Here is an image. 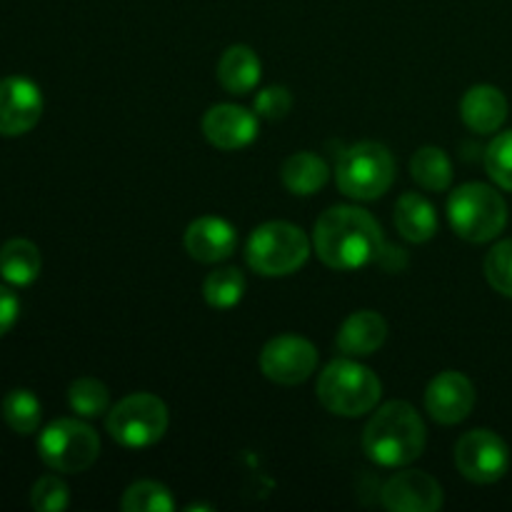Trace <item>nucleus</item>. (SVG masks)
I'll list each match as a JSON object with an SVG mask.
<instances>
[{"instance_id": "1", "label": "nucleus", "mask_w": 512, "mask_h": 512, "mask_svg": "<svg viewBox=\"0 0 512 512\" xmlns=\"http://www.w3.org/2000/svg\"><path fill=\"white\" fill-rule=\"evenodd\" d=\"M318 258L333 270H358L383 253V230L378 220L355 205H335L325 210L313 230Z\"/></svg>"}, {"instance_id": "2", "label": "nucleus", "mask_w": 512, "mask_h": 512, "mask_svg": "<svg viewBox=\"0 0 512 512\" xmlns=\"http://www.w3.org/2000/svg\"><path fill=\"white\" fill-rule=\"evenodd\" d=\"M428 430L418 410L405 400H393L378 408L363 430V450L383 468H403L425 450Z\"/></svg>"}, {"instance_id": "3", "label": "nucleus", "mask_w": 512, "mask_h": 512, "mask_svg": "<svg viewBox=\"0 0 512 512\" xmlns=\"http://www.w3.org/2000/svg\"><path fill=\"white\" fill-rule=\"evenodd\" d=\"M383 395V383L358 360H333L318 378V400L328 413L340 418H360L373 413Z\"/></svg>"}, {"instance_id": "4", "label": "nucleus", "mask_w": 512, "mask_h": 512, "mask_svg": "<svg viewBox=\"0 0 512 512\" xmlns=\"http://www.w3.org/2000/svg\"><path fill=\"white\" fill-rule=\"evenodd\" d=\"M313 240L303 233V228L285 220H273L253 230L245 245V260L250 268L265 278H283L298 273L310 258Z\"/></svg>"}, {"instance_id": "5", "label": "nucleus", "mask_w": 512, "mask_h": 512, "mask_svg": "<svg viewBox=\"0 0 512 512\" xmlns=\"http://www.w3.org/2000/svg\"><path fill=\"white\" fill-rule=\"evenodd\" d=\"M448 218L455 233L468 243H490L508 225V205L490 185L465 183L450 195Z\"/></svg>"}, {"instance_id": "6", "label": "nucleus", "mask_w": 512, "mask_h": 512, "mask_svg": "<svg viewBox=\"0 0 512 512\" xmlns=\"http://www.w3.org/2000/svg\"><path fill=\"white\" fill-rule=\"evenodd\" d=\"M395 180V160L383 143H355L335 165V183L340 193L353 200H378Z\"/></svg>"}, {"instance_id": "7", "label": "nucleus", "mask_w": 512, "mask_h": 512, "mask_svg": "<svg viewBox=\"0 0 512 512\" xmlns=\"http://www.w3.org/2000/svg\"><path fill=\"white\" fill-rule=\"evenodd\" d=\"M168 408L158 395L133 393L113 405L105 420L110 438L123 448H150L168 430Z\"/></svg>"}, {"instance_id": "8", "label": "nucleus", "mask_w": 512, "mask_h": 512, "mask_svg": "<svg viewBox=\"0 0 512 512\" xmlns=\"http://www.w3.org/2000/svg\"><path fill=\"white\" fill-rule=\"evenodd\" d=\"M40 460L55 473H83L98 460L100 438L88 423L60 418L50 423L38 438Z\"/></svg>"}, {"instance_id": "9", "label": "nucleus", "mask_w": 512, "mask_h": 512, "mask_svg": "<svg viewBox=\"0 0 512 512\" xmlns=\"http://www.w3.org/2000/svg\"><path fill=\"white\" fill-rule=\"evenodd\" d=\"M455 465L470 483H498L510 468V450L493 430H470L455 445Z\"/></svg>"}, {"instance_id": "10", "label": "nucleus", "mask_w": 512, "mask_h": 512, "mask_svg": "<svg viewBox=\"0 0 512 512\" xmlns=\"http://www.w3.org/2000/svg\"><path fill=\"white\" fill-rule=\"evenodd\" d=\"M318 368V350L300 335H278L260 353V370L278 385L305 383Z\"/></svg>"}, {"instance_id": "11", "label": "nucleus", "mask_w": 512, "mask_h": 512, "mask_svg": "<svg viewBox=\"0 0 512 512\" xmlns=\"http://www.w3.org/2000/svg\"><path fill=\"white\" fill-rule=\"evenodd\" d=\"M43 115V93L20 75L0 80V135L18 138L30 133Z\"/></svg>"}, {"instance_id": "12", "label": "nucleus", "mask_w": 512, "mask_h": 512, "mask_svg": "<svg viewBox=\"0 0 512 512\" xmlns=\"http://www.w3.org/2000/svg\"><path fill=\"white\" fill-rule=\"evenodd\" d=\"M475 388L458 370H445L425 390V410L440 425H458L473 413Z\"/></svg>"}, {"instance_id": "13", "label": "nucleus", "mask_w": 512, "mask_h": 512, "mask_svg": "<svg viewBox=\"0 0 512 512\" xmlns=\"http://www.w3.org/2000/svg\"><path fill=\"white\" fill-rule=\"evenodd\" d=\"M380 500L390 512H435L443 508V488L420 470H405L383 485Z\"/></svg>"}, {"instance_id": "14", "label": "nucleus", "mask_w": 512, "mask_h": 512, "mask_svg": "<svg viewBox=\"0 0 512 512\" xmlns=\"http://www.w3.org/2000/svg\"><path fill=\"white\" fill-rule=\"evenodd\" d=\"M203 133L218 150L248 148L258 138V115L233 103L213 105L203 115Z\"/></svg>"}, {"instance_id": "15", "label": "nucleus", "mask_w": 512, "mask_h": 512, "mask_svg": "<svg viewBox=\"0 0 512 512\" xmlns=\"http://www.w3.org/2000/svg\"><path fill=\"white\" fill-rule=\"evenodd\" d=\"M238 245V233L233 225L215 215H203V218L193 220L185 230V250L198 263H220L228 260L235 253Z\"/></svg>"}, {"instance_id": "16", "label": "nucleus", "mask_w": 512, "mask_h": 512, "mask_svg": "<svg viewBox=\"0 0 512 512\" xmlns=\"http://www.w3.org/2000/svg\"><path fill=\"white\" fill-rule=\"evenodd\" d=\"M460 118L478 135L498 133L508 118V100L503 90L495 85H473L460 100Z\"/></svg>"}, {"instance_id": "17", "label": "nucleus", "mask_w": 512, "mask_h": 512, "mask_svg": "<svg viewBox=\"0 0 512 512\" xmlns=\"http://www.w3.org/2000/svg\"><path fill=\"white\" fill-rule=\"evenodd\" d=\"M388 338V323L375 310H358L338 330V350L348 358H368L378 353Z\"/></svg>"}, {"instance_id": "18", "label": "nucleus", "mask_w": 512, "mask_h": 512, "mask_svg": "<svg viewBox=\"0 0 512 512\" xmlns=\"http://www.w3.org/2000/svg\"><path fill=\"white\" fill-rule=\"evenodd\" d=\"M263 63L248 45H230L218 60V80L230 95H248L258 88Z\"/></svg>"}, {"instance_id": "19", "label": "nucleus", "mask_w": 512, "mask_h": 512, "mask_svg": "<svg viewBox=\"0 0 512 512\" xmlns=\"http://www.w3.org/2000/svg\"><path fill=\"white\" fill-rule=\"evenodd\" d=\"M395 228L410 243H428L438 233V213L428 198L405 193L395 203Z\"/></svg>"}, {"instance_id": "20", "label": "nucleus", "mask_w": 512, "mask_h": 512, "mask_svg": "<svg viewBox=\"0 0 512 512\" xmlns=\"http://www.w3.org/2000/svg\"><path fill=\"white\" fill-rule=\"evenodd\" d=\"M280 178H283V185L290 193L305 198V195H313L325 188L330 178V168L320 155L303 150V153H293L285 160Z\"/></svg>"}, {"instance_id": "21", "label": "nucleus", "mask_w": 512, "mask_h": 512, "mask_svg": "<svg viewBox=\"0 0 512 512\" xmlns=\"http://www.w3.org/2000/svg\"><path fill=\"white\" fill-rule=\"evenodd\" d=\"M40 268H43V258L30 240L13 238L0 248V275L5 283L25 288L38 280Z\"/></svg>"}, {"instance_id": "22", "label": "nucleus", "mask_w": 512, "mask_h": 512, "mask_svg": "<svg viewBox=\"0 0 512 512\" xmlns=\"http://www.w3.org/2000/svg\"><path fill=\"white\" fill-rule=\"evenodd\" d=\"M410 173H413L415 183L430 193H443L453 185V163H450L448 153L435 145H425L413 155Z\"/></svg>"}, {"instance_id": "23", "label": "nucleus", "mask_w": 512, "mask_h": 512, "mask_svg": "<svg viewBox=\"0 0 512 512\" xmlns=\"http://www.w3.org/2000/svg\"><path fill=\"white\" fill-rule=\"evenodd\" d=\"M245 278L238 268H218L205 278L203 298L210 308L230 310L243 300Z\"/></svg>"}, {"instance_id": "24", "label": "nucleus", "mask_w": 512, "mask_h": 512, "mask_svg": "<svg viewBox=\"0 0 512 512\" xmlns=\"http://www.w3.org/2000/svg\"><path fill=\"white\" fill-rule=\"evenodd\" d=\"M40 418H43V408H40V400L30 390H10L3 398V420L18 435L35 433Z\"/></svg>"}, {"instance_id": "25", "label": "nucleus", "mask_w": 512, "mask_h": 512, "mask_svg": "<svg viewBox=\"0 0 512 512\" xmlns=\"http://www.w3.org/2000/svg\"><path fill=\"white\" fill-rule=\"evenodd\" d=\"M120 508L125 512H170L175 510V500L165 485L155 480H140L125 490Z\"/></svg>"}, {"instance_id": "26", "label": "nucleus", "mask_w": 512, "mask_h": 512, "mask_svg": "<svg viewBox=\"0 0 512 512\" xmlns=\"http://www.w3.org/2000/svg\"><path fill=\"white\" fill-rule=\"evenodd\" d=\"M68 403L78 418H98L110 410V393L95 378H78L68 388Z\"/></svg>"}, {"instance_id": "27", "label": "nucleus", "mask_w": 512, "mask_h": 512, "mask_svg": "<svg viewBox=\"0 0 512 512\" xmlns=\"http://www.w3.org/2000/svg\"><path fill=\"white\" fill-rule=\"evenodd\" d=\"M485 170L503 190L512 193V130H505L485 150Z\"/></svg>"}, {"instance_id": "28", "label": "nucleus", "mask_w": 512, "mask_h": 512, "mask_svg": "<svg viewBox=\"0 0 512 512\" xmlns=\"http://www.w3.org/2000/svg\"><path fill=\"white\" fill-rule=\"evenodd\" d=\"M485 278L505 298H512V238L500 240L485 258Z\"/></svg>"}, {"instance_id": "29", "label": "nucleus", "mask_w": 512, "mask_h": 512, "mask_svg": "<svg viewBox=\"0 0 512 512\" xmlns=\"http://www.w3.org/2000/svg\"><path fill=\"white\" fill-rule=\"evenodd\" d=\"M30 505L38 512H63L70 505L68 485L58 475H43L30 490Z\"/></svg>"}, {"instance_id": "30", "label": "nucleus", "mask_w": 512, "mask_h": 512, "mask_svg": "<svg viewBox=\"0 0 512 512\" xmlns=\"http://www.w3.org/2000/svg\"><path fill=\"white\" fill-rule=\"evenodd\" d=\"M293 108V95L285 85H270L255 98V113L265 120H283Z\"/></svg>"}, {"instance_id": "31", "label": "nucleus", "mask_w": 512, "mask_h": 512, "mask_svg": "<svg viewBox=\"0 0 512 512\" xmlns=\"http://www.w3.org/2000/svg\"><path fill=\"white\" fill-rule=\"evenodd\" d=\"M18 315H20V300L15 298L13 290L0 285V338L13 328Z\"/></svg>"}]
</instances>
